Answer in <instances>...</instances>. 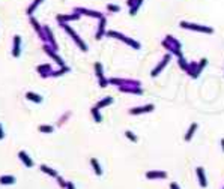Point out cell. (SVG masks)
I'll use <instances>...</instances> for the list:
<instances>
[{
    "label": "cell",
    "mask_w": 224,
    "mask_h": 189,
    "mask_svg": "<svg viewBox=\"0 0 224 189\" xmlns=\"http://www.w3.org/2000/svg\"><path fill=\"white\" fill-rule=\"evenodd\" d=\"M197 173H199V176H200V183H202L203 186H206V182H205V176H203V170H202V168H199V170H197Z\"/></svg>",
    "instance_id": "6da1fadb"
},
{
    "label": "cell",
    "mask_w": 224,
    "mask_h": 189,
    "mask_svg": "<svg viewBox=\"0 0 224 189\" xmlns=\"http://www.w3.org/2000/svg\"><path fill=\"white\" fill-rule=\"evenodd\" d=\"M172 188H173V189H179V188H176V185H175V183L172 185Z\"/></svg>",
    "instance_id": "7a4b0ae2"
}]
</instances>
